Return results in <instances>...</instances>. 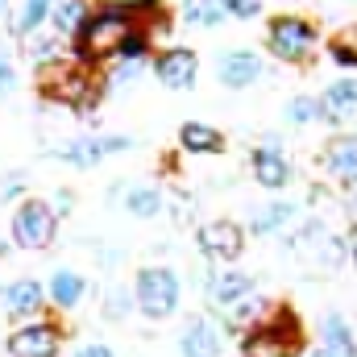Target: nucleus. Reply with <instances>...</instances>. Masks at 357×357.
Wrapping results in <instances>:
<instances>
[{
    "label": "nucleus",
    "mask_w": 357,
    "mask_h": 357,
    "mask_svg": "<svg viewBox=\"0 0 357 357\" xmlns=\"http://www.w3.org/2000/svg\"><path fill=\"white\" fill-rule=\"evenodd\" d=\"M133 29H137V21L129 17L125 4H100V8H91L88 21H84V25L75 29V38H71L75 63H79V67H100V63L116 59L121 42H125Z\"/></svg>",
    "instance_id": "f257e3e1"
},
{
    "label": "nucleus",
    "mask_w": 357,
    "mask_h": 357,
    "mask_svg": "<svg viewBox=\"0 0 357 357\" xmlns=\"http://www.w3.org/2000/svg\"><path fill=\"white\" fill-rule=\"evenodd\" d=\"M299 345H303V328L291 307H274V316H266L262 324H254L241 337L245 357H295Z\"/></svg>",
    "instance_id": "f03ea898"
},
{
    "label": "nucleus",
    "mask_w": 357,
    "mask_h": 357,
    "mask_svg": "<svg viewBox=\"0 0 357 357\" xmlns=\"http://www.w3.org/2000/svg\"><path fill=\"white\" fill-rule=\"evenodd\" d=\"M59 237V216L46 199H21L8 220V241L17 250H50Z\"/></svg>",
    "instance_id": "7ed1b4c3"
},
{
    "label": "nucleus",
    "mask_w": 357,
    "mask_h": 357,
    "mask_svg": "<svg viewBox=\"0 0 357 357\" xmlns=\"http://www.w3.org/2000/svg\"><path fill=\"white\" fill-rule=\"evenodd\" d=\"M133 303L150 320H167L178 307V274L171 266H146L133 278Z\"/></svg>",
    "instance_id": "20e7f679"
},
{
    "label": "nucleus",
    "mask_w": 357,
    "mask_h": 357,
    "mask_svg": "<svg viewBox=\"0 0 357 357\" xmlns=\"http://www.w3.org/2000/svg\"><path fill=\"white\" fill-rule=\"evenodd\" d=\"M8 357H59L63 354V328L54 320H29L17 324L4 341Z\"/></svg>",
    "instance_id": "39448f33"
},
{
    "label": "nucleus",
    "mask_w": 357,
    "mask_h": 357,
    "mask_svg": "<svg viewBox=\"0 0 357 357\" xmlns=\"http://www.w3.org/2000/svg\"><path fill=\"white\" fill-rule=\"evenodd\" d=\"M266 46H270L274 59L299 63V59H307V50L316 46V29H312L307 21H299V17H274V21H270V33H266Z\"/></svg>",
    "instance_id": "423d86ee"
},
{
    "label": "nucleus",
    "mask_w": 357,
    "mask_h": 357,
    "mask_svg": "<svg viewBox=\"0 0 357 357\" xmlns=\"http://www.w3.org/2000/svg\"><path fill=\"white\" fill-rule=\"evenodd\" d=\"M195 245H199V254L212 258V262H233V258H241V250H245V233H241L233 220H208V225H199Z\"/></svg>",
    "instance_id": "0eeeda50"
},
{
    "label": "nucleus",
    "mask_w": 357,
    "mask_h": 357,
    "mask_svg": "<svg viewBox=\"0 0 357 357\" xmlns=\"http://www.w3.org/2000/svg\"><path fill=\"white\" fill-rule=\"evenodd\" d=\"M0 303L8 312V320H42L46 307V287L38 278H17L8 287H0Z\"/></svg>",
    "instance_id": "6e6552de"
},
{
    "label": "nucleus",
    "mask_w": 357,
    "mask_h": 357,
    "mask_svg": "<svg viewBox=\"0 0 357 357\" xmlns=\"http://www.w3.org/2000/svg\"><path fill=\"white\" fill-rule=\"evenodd\" d=\"M154 75H158V84L171 91H187L195 84V75H199V59H195V50H162L158 59H154Z\"/></svg>",
    "instance_id": "1a4fd4ad"
},
{
    "label": "nucleus",
    "mask_w": 357,
    "mask_h": 357,
    "mask_svg": "<svg viewBox=\"0 0 357 357\" xmlns=\"http://www.w3.org/2000/svg\"><path fill=\"white\" fill-rule=\"evenodd\" d=\"M216 79H220L225 88H233V91L254 88V84L262 79V59H258L254 50H233V54H220V63H216Z\"/></svg>",
    "instance_id": "9d476101"
},
{
    "label": "nucleus",
    "mask_w": 357,
    "mask_h": 357,
    "mask_svg": "<svg viewBox=\"0 0 357 357\" xmlns=\"http://www.w3.org/2000/svg\"><path fill=\"white\" fill-rule=\"evenodd\" d=\"M254 295V278L250 274H241V270H220V274H212L208 278V299L216 303V307H225V312H233L241 299H250Z\"/></svg>",
    "instance_id": "9b49d317"
},
{
    "label": "nucleus",
    "mask_w": 357,
    "mask_h": 357,
    "mask_svg": "<svg viewBox=\"0 0 357 357\" xmlns=\"http://www.w3.org/2000/svg\"><path fill=\"white\" fill-rule=\"evenodd\" d=\"M324 167L328 175L345 187H357V137L354 133H341L324 146Z\"/></svg>",
    "instance_id": "f8f14e48"
},
{
    "label": "nucleus",
    "mask_w": 357,
    "mask_h": 357,
    "mask_svg": "<svg viewBox=\"0 0 357 357\" xmlns=\"http://www.w3.org/2000/svg\"><path fill=\"white\" fill-rule=\"evenodd\" d=\"M84 295H88V278H84L79 270H54L50 282H46V303H54L59 312L79 307Z\"/></svg>",
    "instance_id": "ddd939ff"
},
{
    "label": "nucleus",
    "mask_w": 357,
    "mask_h": 357,
    "mask_svg": "<svg viewBox=\"0 0 357 357\" xmlns=\"http://www.w3.org/2000/svg\"><path fill=\"white\" fill-rule=\"evenodd\" d=\"M220 333L212 320H191L183 333H178V354L183 357H220Z\"/></svg>",
    "instance_id": "4468645a"
},
{
    "label": "nucleus",
    "mask_w": 357,
    "mask_h": 357,
    "mask_svg": "<svg viewBox=\"0 0 357 357\" xmlns=\"http://www.w3.org/2000/svg\"><path fill=\"white\" fill-rule=\"evenodd\" d=\"M254 178L266 187V191H282L291 183V162L274 150V146H258L254 150Z\"/></svg>",
    "instance_id": "2eb2a0df"
},
{
    "label": "nucleus",
    "mask_w": 357,
    "mask_h": 357,
    "mask_svg": "<svg viewBox=\"0 0 357 357\" xmlns=\"http://www.w3.org/2000/svg\"><path fill=\"white\" fill-rule=\"evenodd\" d=\"M320 349L328 357H357V337H354V328L345 324L341 312L324 316V324H320Z\"/></svg>",
    "instance_id": "dca6fc26"
},
{
    "label": "nucleus",
    "mask_w": 357,
    "mask_h": 357,
    "mask_svg": "<svg viewBox=\"0 0 357 357\" xmlns=\"http://www.w3.org/2000/svg\"><path fill=\"white\" fill-rule=\"evenodd\" d=\"M357 112V79H341L320 96V116H328L333 125H345Z\"/></svg>",
    "instance_id": "f3484780"
},
{
    "label": "nucleus",
    "mask_w": 357,
    "mask_h": 357,
    "mask_svg": "<svg viewBox=\"0 0 357 357\" xmlns=\"http://www.w3.org/2000/svg\"><path fill=\"white\" fill-rule=\"evenodd\" d=\"M108 158V150H104V137H71L67 146H59V162H67V167H79V171H91V167H100Z\"/></svg>",
    "instance_id": "a211bd4d"
},
{
    "label": "nucleus",
    "mask_w": 357,
    "mask_h": 357,
    "mask_svg": "<svg viewBox=\"0 0 357 357\" xmlns=\"http://www.w3.org/2000/svg\"><path fill=\"white\" fill-rule=\"evenodd\" d=\"M54 4L59 0H21V8L8 17V29L25 42V38H33L46 21H50V13H54Z\"/></svg>",
    "instance_id": "6ab92c4d"
},
{
    "label": "nucleus",
    "mask_w": 357,
    "mask_h": 357,
    "mask_svg": "<svg viewBox=\"0 0 357 357\" xmlns=\"http://www.w3.org/2000/svg\"><path fill=\"white\" fill-rule=\"evenodd\" d=\"M178 146L187 154H220L225 150V133L212 129V125H204V121H187L178 129Z\"/></svg>",
    "instance_id": "aec40b11"
},
{
    "label": "nucleus",
    "mask_w": 357,
    "mask_h": 357,
    "mask_svg": "<svg viewBox=\"0 0 357 357\" xmlns=\"http://www.w3.org/2000/svg\"><path fill=\"white\" fill-rule=\"evenodd\" d=\"M88 13H91L88 0H59L54 13H50V33H59V38H75V29L88 21Z\"/></svg>",
    "instance_id": "412c9836"
},
{
    "label": "nucleus",
    "mask_w": 357,
    "mask_h": 357,
    "mask_svg": "<svg viewBox=\"0 0 357 357\" xmlns=\"http://www.w3.org/2000/svg\"><path fill=\"white\" fill-rule=\"evenodd\" d=\"M225 17H229L225 0H183V21H187V25H199V29H216Z\"/></svg>",
    "instance_id": "4be33fe9"
},
{
    "label": "nucleus",
    "mask_w": 357,
    "mask_h": 357,
    "mask_svg": "<svg viewBox=\"0 0 357 357\" xmlns=\"http://www.w3.org/2000/svg\"><path fill=\"white\" fill-rule=\"evenodd\" d=\"M295 220V204H287V199H274V204H266L258 216H254V233L262 237V233H278L282 225H291Z\"/></svg>",
    "instance_id": "5701e85b"
},
{
    "label": "nucleus",
    "mask_w": 357,
    "mask_h": 357,
    "mask_svg": "<svg viewBox=\"0 0 357 357\" xmlns=\"http://www.w3.org/2000/svg\"><path fill=\"white\" fill-rule=\"evenodd\" d=\"M125 208H129V216L150 220V216L162 212V191H158V187H133V191L125 195Z\"/></svg>",
    "instance_id": "b1692460"
},
{
    "label": "nucleus",
    "mask_w": 357,
    "mask_h": 357,
    "mask_svg": "<svg viewBox=\"0 0 357 357\" xmlns=\"http://www.w3.org/2000/svg\"><path fill=\"white\" fill-rule=\"evenodd\" d=\"M266 307H270V303L262 299V295H258V291H254L250 299H241V303L229 312V333H237V328H245V324H262Z\"/></svg>",
    "instance_id": "393cba45"
},
{
    "label": "nucleus",
    "mask_w": 357,
    "mask_h": 357,
    "mask_svg": "<svg viewBox=\"0 0 357 357\" xmlns=\"http://www.w3.org/2000/svg\"><path fill=\"white\" fill-rule=\"evenodd\" d=\"M328 59H333V63H341V67H354V71H357V25L341 29V33L328 42Z\"/></svg>",
    "instance_id": "a878e982"
},
{
    "label": "nucleus",
    "mask_w": 357,
    "mask_h": 357,
    "mask_svg": "<svg viewBox=\"0 0 357 357\" xmlns=\"http://www.w3.org/2000/svg\"><path fill=\"white\" fill-rule=\"evenodd\" d=\"M146 71V59H112V75L104 88H121V84H133L137 75Z\"/></svg>",
    "instance_id": "bb28decb"
},
{
    "label": "nucleus",
    "mask_w": 357,
    "mask_h": 357,
    "mask_svg": "<svg viewBox=\"0 0 357 357\" xmlns=\"http://www.w3.org/2000/svg\"><path fill=\"white\" fill-rule=\"evenodd\" d=\"M287 121H291V125H312V121H320V100L295 96V100L287 104Z\"/></svg>",
    "instance_id": "cd10ccee"
},
{
    "label": "nucleus",
    "mask_w": 357,
    "mask_h": 357,
    "mask_svg": "<svg viewBox=\"0 0 357 357\" xmlns=\"http://www.w3.org/2000/svg\"><path fill=\"white\" fill-rule=\"evenodd\" d=\"M129 307H137L133 295H129L125 287H112L108 299H104V316H108V320H121V316H129Z\"/></svg>",
    "instance_id": "c85d7f7f"
},
{
    "label": "nucleus",
    "mask_w": 357,
    "mask_h": 357,
    "mask_svg": "<svg viewBox=\"0 0 357 357\" xmlns=\"http://www.w3.org/2000/svg\"><path fill=\"white\" fill-rule=\"evenodd\" d=\"M225 8H229V17L250 21V17H258V13H262V0H225Z\"/></svg>",
    "instance_id": "c756f323"
},
{
    "label": "nucleus",
    "mask_w": 357,
    "mask_h": 357,
    "mask_svg": "<svg viewBox=\"0 0 357 357\" xmlns=\"http://www.w3.org/2000/svg\"><path fill=\"white\" fill-rule=\"evenodd\" d=\"M13 79H17V71H13V50L0 42V96L13 88Z\"/></svg>",
    "instance_id": "7c9ffc66"
},
{
    "label": "nucleus",
    "mask_w": 357,
    "mask_h": 357,
    "mask_svg": "<svg viewBox=\"0 0 357 357\" xmlns=\"http://www.w3.org/2000/svg\"><path fill=\"white\" fill-rule=\"evenodd\" d=\"M25 187H21V178H0V204H8V199H17Z\"/></svg>",
    "instance_id": "2f4dec72"
},
{
    "label": "nucleus",
    "mask_w": 357,
    "mask_h": 357,
    "mask_svg": "<svg viewBox=\"0 0 357 357\" xmlns=\"http://www.w3.org/2000/svg\"><path fill=\"white\" fill-rule=\"evenodd\" d=\"M75 357H116L112 354V345H100V341H91V345H79Z\"/></svg>",
    "instance_id": "473e14b6"
},
{
    "label": "nucleus",
    "mask_w": 357,
    "mask_h": 357,
    "mask_svg": "<svg viewBox=\"0 0 357 357\" xmlns=\"http://www.w3.org/2000/svg\"><path fill=\"white\" fill-rule=\"evenodd\" d=\"M71 204H75V199H71V191H59L50 208H54V216H59V212H71Z\"/></svg>",
    "instance_id": "72a5a7b5"
},
{
    "label": "nucleus",
    "mask_w": 357,
    "mask_h": 357,
    "mask_svg": "<svg viewBox=\"0 0 357 357\" xmlns=\"http://www.w3.org/2000/svg\"><path fill=\"white\" fill-rule=\"evenodd\" d=\"M0 17H13V0H0Z\"/></svg>",
    "instance_id": "f704fd0d"
},
{
    "label": "nucleus",
    "mask_w": 357,
    "mask_h": 357,
    "mask_svg": "<svg viewBox=\"0 0 357 357\" xmlns=\"http://www.w3.org/2000/svg\"><path fill=\"white\" fill-rule=\"evenodd\" d=\"M349 262H354V270H357V237H354V245H349Z\"/></svg>",
    "instance_id": "c9c22d12"
},
{
    "label": "nucleus",
    "mask_w": 357,
    "mask_h": 357,
    "mask_svg": "<svg viewBox=\"0 0 357 357\" xmlns=\"http://www.w3.org/2000/svg\"><path fill=\"white\" fill-rule=\"evenodd\" d=\"M8 245H13V241H0V258H4V254H8Z\"/></svg>",
    "instance_id": "e433bc0d"
},
{
    "label": "nucleus",
    "mask_w": 357,
    "mask_h": 357,
    "mask_svg": "<svg viewBox=\"0 0 357 357\" xmlns=\"http://www.w3.org/2000/svg\"><path fill=\"white\" fill-rule=\"evenodd\" d=\"M307 357H328V354H324V349H312V354H307Z\"/></svg>",
    "instance_id": "4c0bfd02"
}]
</instances>
